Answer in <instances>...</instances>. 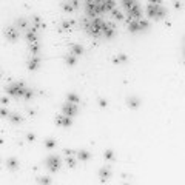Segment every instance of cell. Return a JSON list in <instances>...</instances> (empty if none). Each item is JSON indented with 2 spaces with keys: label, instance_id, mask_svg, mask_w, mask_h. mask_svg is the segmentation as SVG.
Here are the masks:
<instances>
[{
  "label": "cell",
  "instance_id": "603a6c76",
  "mask_svg": "<svg viewBox=\"0 0 185 185\" xmlns=\"http://www.w3.org/2000/svg\"><path fill=\"white\" fill-rule=\"evenodd\" d=\"M65 62H66V65L74 66V65L77 63V56H74V54L68 52V54H66V57H65Z\"/></svg>",
  "mask_w": 185,
  "mask_h": 185
},
{
  "label": "cell",
  "instance_id": "2e32d148",
  "mask_svg": "<svg viewBox=\"0 0 185 185\" xmlns=\"http://www.w3.org/2000/svg\"><path fill=\"white\" fill-rule=\"evenodd\" d=\"M29 52L31 56H40V42H31L29 43Z\"/></svg>",
  "mask_w": 185,
  "mask_h": 185
},
{
  "label": "cell",
  "instance_id": "484cf974",
  "mask_svg": "<svg viewBox=\"0 0 185 185\" xmlns=\"http://www.w3.org/2000/svg\"><path fill=\"white\" fill-rule=\"evenodd\" d=\"M99 176H100V181H106L110 178V170L108 168H100L99 170Z\"/></svg>",
  "mask_w": 185,
  "mask_h": 185
},
{
  "label": "cell",
  "instance_id": "836d02e7",
  "mask_svg": "<svg viewBox=\"0 0 185 185\" xmlns=\"http://www.w3.org/2000/svg\"><path fill=\"white\" fill-rule=\"evenodd\" d=\"M66 164H68V167H70V168H74L77 162H76V159H74L73 156H68V157H66Z\"/></svg>",
  "mask_w": 185,
  "mask_h": 185
},
{
  "label": "cell",
  "instance_id": "8d00e7d4",
  "mask_svg": "<svg viewBox=\"0 0 185 185\" xmlns=\"http://www.w3.org/2000/svg\"><path fill=\"white\" fill-rule=\"evenodd\" d=\"M39 182H43V184H49V182H51V179H49V178H46V176H42V178H39Z\"/></svg>",
  "mask_w": 185,
  "mask_h": 185
},
{
  "label": "cell",
  "instance_id": "9c48e42d",
  "mask_svg": "<svg viewBox=\"0 0 185 185\" xmlns=\"http://www.w3.org/2000/svg\"><path fill=\"white\" fill-rule=\"evenodd\" d=\"M114 34H116V25L111 23V22L105 23L103 28H102V36L106 37V39H111V37H114Z\"/></svg>",
  "mask_w": 185,
  "mask_h": 185
},
{
  "label": "cell",
  "instance_id": "d6a6232c",
  "mask_svg": "<svg viewBox=\"0 0 185 185\" xmlns=\"http://www.w3.org/2000/svg\"><path fill=\"white\" fill-rule=\"evenodd\" d=\"M45 147L48 148V150H51V148H56V140L54 139H45Z\"/></svg>",
  "mask_w": 185,
  "mask_h": 185
},
{
  "label": "cell",
  "instance_id": "cb8c5ba5",
  "mask_svg": "<svg viewBox=\"0 0 185 185\" xmlns=\"http://www.w3.org/2000/svg\"><path fill=\"white\" fill-rule=\"evenodd\" d=\"M127 103H128L130 108H138L139 105H140V99H139V97H134V96H133V97H128V99H127Z\"/></svg>",
  "mask_w": 185,
  "mask_h": 185
},
{
  "label": "cell",
  "instance_id": "4316f807",
  "mask_svg": "<svg viewBox=\"0 0 185 185\" xmlns=\"http://www.w3.org/2000/svg\"><path fill=\"white\" fill-rule=\"evenodd\" d=\"M33 97H34V90H33L31 87H26L25 94H23V99H25V100H31Z\"/></svg>",
  "mask_w": 185,
  "mask_h": 185
},
{
  "label": "cell",
  "instance_id": "e0dca14e",
  "mask_svg": "<svg viewBox=\"0 0 185 185\" xmlns=\"http://www.w3.org/2000/svg\"><path fill=\"white\" fill-rule=\"evenodd\" d=\"M70 52L79 57V56H82V54H83V46L79 45V43H73V45L70 46Z\"/></svg>",
  "mask_w": 185,
  "mask_h": 185
},
{
  "label": "cell",
  "instance_id": "5bb4252c",
  "mask_svg": "<svg viewBox=\"0 0 185 185\" xmlns=\"http://www.w3.org/2000/svg\"><path fill=\"white\" fill-rule=\"evenodd\" d=\"M102 11L103 12H111L116 6V0H102Z\"/></svg>",
  "mask_w": 185,
  "mask_h": 185
},
{
  "label": "cell",
  "instance_id": "7a4b0ae2",
  "mask_svg": "<svg viewBox=\"0 0 185 185\" xmlns=\"http://www.w3.org/2000/svg\"><path fill=\"white\" fill-rule=\"evenodd\" d=\"M25 90H26V85L23 82H12V83L5 87V92L11 97H22L23 99Z\"/></svg>",
  "mask_w": 185,
  "mask_h": 185
},
{
  "label": "cell",
  "instance_id": "ee69618b",
  "mask_svg": "<svg viewBox=\"0 0 185 185\" xmlns=\"http://www.w3.org/2000/svg\"><path fill=\"white\" fill-rule=\"evenodd\" d=\"M0 79H2V74H0Z\"/></svg>",
  "mask_w": 185,
  "mask_h": 185
},
{
  "label": "cell",
  "instance_id": "d590c367",
  "mask_svg": "<svg viewBox=\"0 0 185 185\" xmlns=\"http://www.w3.org/2000/svg\"><path fill=\"white\" fill-rule=\"evenodd\" d=\"M0 103H2V105H5V106H8V103H9V99H8L6 96H3V97H0Z\"/></svg>",
  "mask_w": 185,
  "mask_h": 185
},
{
  "label": "cell",
  "instance_id": "52a82bcc",
  "mask_svg": "<svg viewBox=\"0 0 185 185\" xmlns=\"http://www.w3.org/2000/svg\"><path fill=\"white\" fill-rule=\"evenodd\" d=\"M5 37H6V40H9V42H16V40H19V37H20V29H19L16 25L6 26V28H5Z\"/></svg>",
  "mask_w": 185,
  "mask_h": 185
},
{
  "label": "cell",
  "instance_id": "5b68a950",
  "mask_svg": "<svg viewBox=\"0 0 185 185\" xmlns=\"http://www.w3.org/2000/svg\"><path fill=\"white\" fill-rule=\"evenodd\" d=\"M77 113H79V103H73V102H68L66 100L62 105V114L70 116V117H74V116H77Z\"/></svg>",
  "mask_w": 185,
  "mask_h": 185
},
{
  "label": "cell",
  "instance_id": "4fadbf2b",
  "mask_svg": "<svg viewBox=\"0 0 185 185\" xmlns=\"http://www.w3.org/2000/svg\"><path fill=\"white\" fill-rule=\"evenodd\" d=\"M56 124L59 127H70L71 125V117L70 116H65V114H60L56 117Z\"/></svg>",
  "mask_w": 185,
  "mask_h": 185
},
{
  "label": "cell",
  "instance_id": "9a60e30c",
  "mask_svg": "<svg viewBox=\"0 0 185 185\" xmlns=\"http://www.w3.org/2000/svg\"><path fill=\"white\" fill-rule=\"evenodd\" d=\"M8 119H9V122H11V124H14V125H19V124H22V122H23V117H22L19 113H9Z\"/></svg>",
  "mask_w": 185,
  "mask_h": 185
},
{
  "label": "cell",
  "instance_id": "ac0fdd59",
  "mask_svg": "<svg viewBox=\"0 0 185 185\" xmlns=\"http://www.w3.org/2000/svg\"><path fill=\"white\" fill-rule=\"evenodd\" d=\"M16 26L19 28V29H28V26H29V22L26 20V19H23V17H20V19H17L16 20Z\"/></svg>",
  "mask_w": 185,
  "mask_h": 185
},
{
  "label": "cell",
  "instance_id": "b9f144b4",
  "mask_svg": "<svg viewBox=\"0 0 185 185\" xmlns=\"http://www.w3.org/2000/svg\"><path fill=\"white\" fill-rule=\"evenodd\" d=\"M174 8H178V9H181V8H182V3L176 0V2H174Z\"/></svg>",
  "mask_w": 185,
  "mask_h": 185
},
{
  "label": "cell",
  "instance_id": "74e56055",
  "mask_svg": "<svg viewBox=\"0 0 185 185\" xmlns=\"http://www.w3.org/2000/svg\"><path fill=\"white\" fill-rule=\"evenodd\" d=\"M99 105H100V106H102V108H105V106H106V105H108V102H106V100H105V99H99Z\"/></svg>",
  "mask_w": 185,
  "mask_h": 185
},
{
  "label": "cell",
  "instance_id": "44dd1931",
  "mask_svg": "<svg viewBox=\"0 0 185 185\" xmlns=\"http://www.w3.org/2000/svg\"><path fill=\"white\" fill-rule=\"evenodd\" d=\"M6 168H9V170H17V168H19V160H17L16 157L6 159Z\"/></svg>",
  "mask_w": 185,
  "mask_h": 185
},
{
  "label": "cell",
  "instance_id": "e575fe53",
  "mask_svg": "<svg viewBox=\"0 0 185 185\" xmlns=\"http://www.w3.org/2000/svg\"><path fill=\"white\" fill-rule=\"evenodd\" d=\"M103 156H105V159H106V160H114V153H113L111 150H106Z\"/></svg>",
  "mask_w": 185,
  "mask_h": 185
},
{
  "label": "cell",
  "instance_id": "ffe728a7",
  "mask_svg": "<svg viewBox=\"0 0 185 185\" xmlns=\"http://www.w3.org/2000/svg\"><path fill=\"white\" fill-rule=\"evenodd\" d=\"M74 23H76L74 20H63V22L60 23L59 29H60V31H70V29L73 28V25H74Z\"/></svg>",
  "mask_w": 185,
  "mask_h": 185
},
{
  "label": "cell",
  "instance_id": "d4e9b609",
  "mask_svg": "<svg viewBox=\"0 0 185 185\" xmlns=\"http://www.w3.org/2000/svg\"><path fill=\"white\" fill-rule=\"evenodd\" d=\"M66 100H68V102H73V103H79V102H80V97H79L76 92H68Z\"/></svg>",
  "mask_w": 185,
  "mask_h": 185
},
{
  "label": "cell",
  "instance_id": "30bf717a",
  "mask_svg": "<svg viewBox=\"0 0 185 185\" xmlns=\"http://www.w3.org/2000/svg\"><path fill=\"white\" fill-rule=\"evenodd\" d=\"M25 39L28 40V43H31V42H37V40H39V31L29 25L28 29L25 31Z\"/></svg>",
  "mask_w": 185,
  "mask_h": 185
},
{
  "label": "cell",
  "instance_id": "7402d4cb",
  "mask_svg": "<svg viewBox=\"0 0 185 185\" xmlns=\"http://www.w3.org/2000/svg\"><path fill=\"white\" fill-rule=\"evenodd\" d=\"M127 25H128V31H130V33H138V31H140V29H139V20H130V22H127Z\"/></svg>",
  "mask_w": 185,
  "mask_h": 185
},
{
  "label": "cell",
  "instance_id": "8fae6325",
  "mask_svg": "<svg viewBox=\"0 0 185 185\" xmlns=\"http://www.w3.org/2000/svg\"><path fill=\"white\" fill-rule=\"evenodd\" d=\"M40 63H42V57L40 56H31V59L28 60V70L29 71H36L40 68Z\"/></svg>",
  "mask_w": 185,
  "mask_h": 185
},
{
  "label": "cell",
  "instance_id": "ba28073f",
  "mask_svg": "<svg viewBox=\"0 0 185 185\" xmlns=\"http://www.w3.org/2000/svg\"><path fill=\"white\" fill-rule=\"evenodd\" d=\"M62 8L65 12H74L76 9L80 8V0H65L62 3Z\"/></svg>",
  "mask_w": 185,
  "mask_h": 185
},
{
  "label": "cell",
  "instance_id": "ab89813d",
  "mask_svg": "<svg viewBox=\"0 0 185 185\" xmlns=\"http://www.w3.org/2000/svg\"><path fill=\"white\" fill-rule=\"evenodd\" d=\"M26 140H29V142H33V140H36V136H34L33 133H29V134L26 136Z\"/></svg>",
  "mask_w": 185,
  "mask_h": 185
},
{
  "label": "cell",
  "instance_id": "6da1fadb",
  "mask_svg": "<svg viewBox=\"0 0 185 185\" xmlns=\"http://www.w3.org/2000/svg\"><path fill=\"white\" fill-rule=\"evenodd\" d=\"M80 23L90 36H92V37H100L102 36V28H103L105 22L100 17H87V19H82Z\"/></svg>",
  "mask_w": 185,
  "mask_h": 185
},
{
  "label": "cell",
  "instance_id": "d6986e66",
  "mask_svg": "<svg viewBox=\"0 0 185 185\" xmlns=\"http://www.w3.org/2000/svg\"><path fill=\"white\" fill-rule=\"evenodd\" d=\"M76 154H77V159L82 160V162H87V160H90V157H91V154H90L87 150H79Z\"/></svg>",
  "mask_w": 185,
  "mask_h": 185
},
{
  "label": "cell",
  "instance_id": "4dcf8cb0",
  "mask_svg": "<svg viewBox=\"0 0 185 185\" xmlns=\"http://www.w3.org/2000/svg\"><path fill=\"white\" fill-rule=\"evenodd\" d=\"M119 2H120V5H122V6L125 8V11H127V9H128L130 6H133L134 3H138L136 0H119Z\"/></svg>",
  "mask_w": 185,
  "mask_h": 185
},
{
  "label": "cell",
  "instance_id": "f35d334b",
  "mask_svg": "<svg viewBox=\"0 0 185 185\" xmlns=\"http://www.w3.org/2000/svg\"><path fill=\"white\" fill-rule=\"evenodd\" d=\"M65 154H66V156H74V154H76V151H74V150H68V148H66V150H65Z\"/></svg>",
  "mask_w": 185,
  "mask_h": 185
},
{
  "label": "cell",
  "instance_id": "8992f818",
  "mask_svg": "<svg viewBox=\"0 0 185 185\" xmlns=\"http://www.w3.org/2000/svg\"><path fill=\"white\" fill-rule=\"evenodd\" d=\"M139 19H142V9L138 3H134L133 6H130L127 9V19L125 20L130 22V20H139Z\"/></svg>",
  "mask_w": 185,
  "mask_h": 185
},
{
  "label": "cell",
  "instance_id": "f546056e",
  "mask_svg": "<svg viewBox=\"0 0 185 185\" xmlns=\"http://www.w3.org/2000/svg\"><path fill=\"white\" fill-rule=\"evenodd\" d=\"M113 62H114V63H125V62H128V57H127L125 54H119V56H116V57L113 59Z\"/></svg>",
  "mask_w": 185,
  "mask_h": 185
},
{
  "label": "cell",
  "instance_id": "f1b7e54d",
  "mask_svg": "<svg viewBox=\"0 0 185 185\" xmlns=\"http://www.w3.org/2000/svg\"><path fill=\"white\" fill-rule=\"evenodd\" d=\"M148 28H150V22L145 20V19H139V29H140V31H145V29H148Z\"/></svg>",
  "mask_w": 185,
  "mask_h": 185
},
{
  "label": "cell",
  "instance_id": "60d3db41",
  "mask_svg": "<svg viewBox=\"0 0 185 185\" xmlns=\"http://www.w3.org/2000/svg\"><path fill=\"white\" fill-rule=\"evenodd\" d=\"M148 3H153V5H162V0H148Z\"/></svg>",
  "mask_w": 185,
  "mask_h": 185
},
{
  "label": "cell",
  "instance_id": "7c38bea8",
  "mask_svg": "<svg viewBox=\"0 0 185 185\" xmlns=\"http://www.w3.org/2000/svg\"><path fill=\"white\" fill-rule=\"evenodd\" d=\"M29 25H31L33 28H36L37 31H40V29H43V28H45V23L40 20V17H39V16H33V17H31V20H29Z\"/></svg>",
  "mask_w": 185,
  "mask_h": 185
},
{
  "label": "cell",
  "instance_id": "277c9868",
  "mask_svg": "<svg viewBox=\"0 0 185 185\" xmlns=\"http://www.w3.org/2000/svg\"><path fill=\"white\" fill-rule=\"evenodd\" d=\"M45 165H46V168H48L51 173H57V171L60 170L62 160H60V157H59L57 154H51V156H48V157H46Z\"/></svg>",
  "mask_w": 185,
  "mask_h": 185
},
{
  "label": "cell",
  "instance_id": "3957f363",
  "mask_svg": "<svg viewBox=\"0 0 185 185\" xmlns=\"http://www.w3.org/2000/svg\"><path fill=\"white\" fill-rule=\"evenodd\" d=\"M147 16L150 19H154V20H160L167 16V9L162 6V5H153V3H148L147 5Z\"/></svg>",
  "mask_w": 185,
  "mask_h": 185
},
{
  "label": "cell",
  "instance_id": "1f68e13d",
  "mask_svg": "<svg viewBox=\"0 0 185 185\" xmlns=\"http://www.w3.org/2000/svg\"><path fill=\"white\" fill-rule=\"evenodd\" d=\"M9 110L3 105V106H0V117H3V119H8V116H9Z\"/></svg>",
  "mask_w": 185,
  "mask_h": 185
},
{
  "label": "cell",
  "instance_id": "83f0119b",
  "mask_svg": "<svg viewBox=\"0 0 185 185\" xmlns=\"http://www.w3.org/2000/svg\"><path fill=\"white\" fill-rule=\"evenodd\" d=\"M111 16H113V19H116V20H119V22L125 20L124 14H122L120 11H117V9H113V11H111Z\"/></svg>",
  "mask_w": 185,
  "mask_h": 185
},
{
  "label": "cell",
  "instance_id": "7bdbcfd3",
  "mask_svg": "<svg viewBox=\"0 0 185 185\" xmlns=\"http://www.w3.org/2000/svg\"><path fill=\"white\" fill-rule=\"evenodd\" d=\"M184 57H185V49H184Z\"/></svg>",
  "mask_w": 185,
  "mask_h": 185
}]
</instances>
